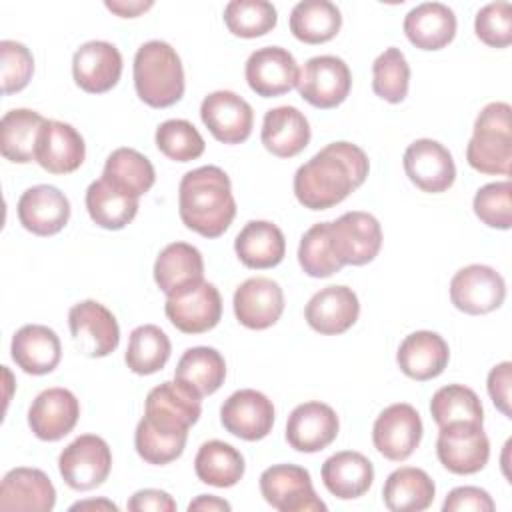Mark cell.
I'll return each mask as SVG.
<instances>
[{
	"instance_id": "obj_23",
	"label": "cell",
	"mask_w": 512,
	"mask_h": 512,
	"mask_svg": "<svg viewBox=\"0 0 512 512\" xmlns=\"http://www.w3.org/2000/svg\"><path fill=\"white\" fill-rule=\"evenodd\" d=\"M86 146L80 132L66 122L46 120L36 140L34 162L50 174H70L84 162Z\"/></svg>"
},
{
	"instance_id": "obj_53",
	"label": "cell",
	"mask_w": 512,
	"mask_h": 512,
	"mask_svg": "<svg viewBox=\"0 0 512 512\" xmlns=\"http://www.w3.org/2000/svg\"><path fill=\"white\" fill-rule=\"evenodd\" d=\"M126 508L130 512H174L176 510V502L164 490L146 488V490L134 492L130 496Z\"/></svg>"
},
{
	"instance_id": "obj_52",
	"label": "cell",
	"mask_w": 512,
	"mask_h": 512,
	"mask_svg": "<svg viewBox=\"0 0 512 512\" xmlns=\"http://www.w3.org/2000/svg\"><path fill=\"white\" fill-rule=\"evenodd\" d=\"M510 388H512V364L510 362H500L488 374V394H490L494 406L506 418H512Z\"/></svg>"
},
{
	"instance_id": "obj_24",
	"label": "cell",
	"mask_w": 512,
	"mask_h": 512,
	"mask_svg": "<svg viewBox=\"0 0 512 512\" xmlns=\"http://www.w3.org/2000/svg\"><path fill=\"white\" fill-rule=\"evenodd\" d=\"M20 224L36 236H54L70 220V202L64 192L50 184H38L22 192L18 206Z\"/></svg>"
},
{
	"instance_id": "obj_6",
	"label": "cell",
	"mask_w": 512,
	"mask_h": 512,
	"mask_svg": "<svg viewBox=\"0 0 512 512\" xmlns=\"http://www.w3.org/2000/svg\"><path fill=\"white\" fill-rule=\"evenodd\" d=\"M260 492L278 512L326 510L312 486L310 472L296 464H274L260 474Z\"/></svg>"
},
{
	"instance_id": "obj_55",
	"label": "cell",
	"mask_w": 512,
	"mask_h": 512,
	"mask_svg": "<svg viewBox=\"0 0 512 512\" xmlns=\"http://www.w3.org/2000/svg\"><path fill=\"white\" fill-rule=\"evenodd\" d=\"M232 506L226 502V500H222V498H218V496H212V494H200V496H196L190 504H188V512H220V510H230Z\"/></svg>"
},
{
	"instance_id": "obj_40",
	"label": "cell",
	"mask_w": 512,
	"mask_h": 512,
	"mask_svg": "<svg viewBox=\"0 0 512 512\" xmlns=\"http://www.w3.org/2000/svg\"><path fill=\"white\" fill-rule=\"evenodd\" d=\"M102 178L132 198L146 194L156 180L152 162L134 148H116L104 164Z\"/></svg>"
},
{
	"instance_id": "obj_10",
	"label": "cell",
	"mask_w": 512,
	"mask_h": 512,
	"mask_svg": "<svg viewBox=\"0 0 512 512\" xmlns=\"http://www.w3.org/2000/svg\"><path fill=\"white\" fill-rule=\"evenodd\" d=\"M200 396L178 380L162 382L146 396L144 420L166 432H188L198 422L202 404Z\"/></svg>"
},
{
	"instance_id": "obj_30",
	"label": "cell",
	"mask_w": 512,
	"mask_h": 512,
	"mask_svg": "<svg viewBox=\"0 0 512 512\" xmlns=\"http://www.w3.org/2000/svg\"><path fill=\"white\" fill-rule=\"evenodd\" d=\"M308 118L296 106L270 108L264 114L260 140L264 148L278 158L300 154L310 142Z\"/></svg>"
},
{
	"instance_id": "obj_2",
	"label": "cell",
	"mask_w": 512,
	"mask_h": 512,
	"mask_svg": "<svg viewBox=\"0 0 512 512\" xmlns=\"http://www.w3.org/2000/svg\"><path fill=\"white\" fill-rule=\"evenodd\" d=\"M178 212L188 230L204 238L222 236L236 216L228 174L218 166L186 172L178 186Z\"/></svg>"
},
{
	"instance_id": "obj_1",
	"label": "cell",
	"mask_w": 512,
	"mask_h": 512,
	"mask_svg": "<svg viewBox=\"0 0 512 512\" xmlns=\"http://www.w3.org/2000/svg\"><path fill=\"white\" fill-rule=\"evenodd\" d=\"M370 162L352 142H332L304 162L294 174V196L308 210H328L360 188Z\"/></svg>"
},
{
	"instance_id": "obj_31",
	"label": "cell",
	"mask_w": 512,
	"mask_h": 512,
	"mask_svg": "<svg viewBox=\"0 0 512 512\" xmlns=\"http://www.w3.org/2000/svg\"><path fill=\"white\" fill-rule=\"evenodd\" d=\"M320 474L326 490L340 500H354L364 496L374 482L372 462L356 450H342L332 454L322 464Z\"/></svg>"
},
{
	"instance_id": "obj_36",
	"label": "cell",
	"mask_w": 512,
	"mask_h": 512,
	"mask_svg": "<svg viewBox=\"0 0 512 512\" xmlns=\"http://www.w3.org/2000/svg\"><path fill=\"white\" fill-rule=\"evenodd\" d=\"M46 118L30 108H14L0 120L2 156L16 164H28L36 154V140Z\"/></svg>"
},
{
	"instance_id": "obj_11",
	"label": "cell",
	"mask_w": 512,
	"mask_h": 512,
	"mask_svg": "<svg viewBox=\"0 0 512 512\" xmlns=\"http://www.w3.org/2000/svg\"><path fill=\"white\" fill-rule=\"evenodd\" d=\"M422 432L424 428L418 410L406 402H398L378 414L372 426V442L384 458L404 462L418 448Z\"/></svg>"
},
{
	"instance_id": "obj_16",
	"label": "cell",
	"mask_w": 512,
	"mask_h": 512,
	"mask_svg": "<svg viewBox=\"0 0 512 512\" xmlns=\"http://www.w3.org/2000/svg\"><path fill=\"white\" fill-rule=\"evenodd\" d=\"M200 118L218 142L240 144L252 132L254 110L236 92L216 90L202 100Z\"/></svg>"
},
{
	"instance_id": "obj_50",
	"label": "cell",
	"mask_w": 512,
	"mask_h": 512,
	"mask_svg": "<svg viewBox=\"0 0 512 512\" xmlns=\"http://www.w3.org/2000/svg\"><path fill=\"white\" fill-rule=\"evenodd\" d=\"M474 32L490 48H506L512 42V6L508 2H490L478 10Z\"/></svg>"
},
{
	"instance_id": "obj_3",
	"label": "cell",
	"mask_w": 512,
	"mask_h": 512,
	"mask_svg": "<svg viewBox=\"0 0 512 512\" xmlns=\"http://www.w3.org/2000/svg\"><path fill=\"white\" fill-rule=\"evenodd\" d=\"M132 72L138 98L152 108H168L184 96V68L168 42H144L136 50Z\"/></svg>"
},
{
	"instance_id": "obj_37",
	"label": "cell",
	"mask_w": 512,
	"mask_h": 512,
	"mask_svg": "<svg viewBox=\"0 0 512 512\" xmlns=\"http://www.w3.org/2000/svg\"><path fill=\"white\" fill-rule=\"evenodd\" d=\"M244 456L232 444L222 440H208L198 448L194 458V472L200 482L230 488L244 476Z\"/></svg>"
},
{
	"instance_id": "obj_41",
	"label": "cell",
	"mask_w": 512,
	"mask_h": 512,
	"mask_svg": "<svg viewBox=\"0 0 512 512\" xmlns=\"http://www.w3.org/2000/svg\"><path fill=\"white\" fill-rule=\"evenodd\" d=\"M170 352L172 346L166 332L156 324H142L130 332L124 360L134 374L148 376L166 366Z\"/></svg>"
},
{
	"instance_id": "obj_35",
	"label": "cell",
	"mask_w": 512,
	"mask_h": 512,
	"mask_svg": "<svg viewBox=\"0 0 512 512\" xmlns=\"http://www.w3.org/2000/svg\"><path fill=\"white\" fill-rule=\"evenodd\" d=\"M224 378H226L224 356L210 346L188 348L180 356L174 372V380L194 390L200 398L214 394L224 384Z\"/></svg>"
},
{
	"instance_id": "obj_12",
	"label": "cell",
	"mask_w": 512,
	"mask_h": 512,
	"mask_svg": "<svg viewBox=\"0 0 512 512\" xmlns=\"http://www.w3.org/2000/svg\"><path fill=\"white\" fill-rule=\"evenodd\" d=\"M68 326L78 350L90 358H104L118 348V322L114 314L96 300L74 304L68 312Z\"/></svg>"
},
{
	"instance_id": "obj_43",
	"label": "cell",
	"mask_w": 512,
	"mask_h": 512,
	"mask_svg": "<svg viewBox=\"0 0 512 512\" xmlns=\"http://www.w3.org/2000/svg\"><path fill=\"white\" fill-rule=\"evenodd\" d=\"M298 262L312 278H328L344 268L332 246L330 222H318L304 232L298 246Z\"/></svg>"
},
{
	"instance_id": "obj_34",
	"label": "cell",
	"mask_w": 512,
	"mask_h": 512,
	"mask_svg": "<svg viewBox=\"0 0 512 512\" xmlns=\"http://www.w3.org/2000/svg\"><path fill=\"white\" fill-rule=\"evenodd\" d=\"M434 480L414 466H402L384 482L382 500L392 512H422L434 502Z\"/></svg>"
},
{
	"instance_id": "obj_7",
	"label": "cell",
	"mask_w": 512,
	"mask_h": 512,
	"mask_svg": "<svg viewBox=\"0 0 512 512\" xmlns=\"http://www.w3.org/2000/svg\"><path fill=\"white\" fill-rule=\"evenodd\" d=\"M440 464L452 474H476L490 458V442L482 424L454 422L442 426L436 440Z\"/></svg>"
},
{
	"instance_id": "obj_46",
	"label": "cell",
	"mask_w": 512,
	"mask_h": 512,
	"mask_svg": "<svg viewBox=\"0 0 512 512\" xmlns=\"http://www.w3.org/2000/svg\"><path fill=\"white\" fill-rule=\"evenodd\" d=\"M156 146L158 150L174 162H190L204 154V138L196 126L182 118H172L162 122L156 128Z\"/></svg>"
},
{
	"instance_id": "obj_39",
	"label": "cell",
	"mask_w": 512,
	"mask_h": 512,
	"mask_svg": "<svg viewBox=\"0 0 512 512\" xmlns=\"http://www.w3.org/2000/svg\"><path fill=\"white\" fill-rule=\"evenodd\" d=\"M86 210L92 222L106 230H122L138 212V198L124 194L104 178L94 180L86 190Z\"/></svg>"
},
{
	"instance_id": "obj_49",
	"label": "cell",
	"mask_w": 512,
	"mask_h": 512,
	"mask_svg": "<svg viewBox=\"0 0 512 512\" xmlns=\"http://www.w3.org/2000/svg\"><path fill=\"white\" fill-rule=\"evenodd\" d=\"M0 70H2V94L20 92L22 88L28 86L34 74L32 52L16 40H2Z\"/></svg>"
},
{
	"instance_id": "obj_29",
	"label": "cell",
	"mask_w": 512,
	"mask_h": 512,
	"mask_svg": "<svg viewBox=\"0 0 512 512\" xmlns=\"http://www.w3.org/2000/svg\"><path fill=\"white\" fill-rule=\"evenodd\" d=\"M450 360V348L446 340L430 330H418L408 334L396 352L400 370L418 382L432 380L444 372Z\"/></svg>"
},
{
	"instance_id": "obj_20",
	"label": "cell",
	"mask_w": 512,
	"mask_h": 512,
	"mask_svg": "<svg viewBox=\"0 0 512 512\" xmlns=\"http://www.w3.org/2000/svg\"><path fill=\"white\" fill-rule=\"evenodd\" d=\"M72 76L84 92L104 94L112 90L122 76V54L110 42L90 40L74 52Z\"/></svg>"
},
{
	"instance_id": "obj_8",
	"label": "cell",
	"mask_w": 512,
	"mask_h": 512,
	"mask_svg": "<svg viewBox=\"0 0 512 512\" xmlns=\"http://www.w3.org/2000/svg\"><path fill=\"white\" fill-rule=\"evenodd\" d=\"M296 88L310 106L328 110L348 98L352 74L348 64L338 56H314L302 66Z\"/></svg>"
},
{
	"instance_id": "obj_28",
	"label": "cell",
	"mask_w": 512,
	"mask_h": 512,
	"mask_svg": "<svg viewBox=\"0 0 512 512\" xmlns=\"http://www.w3.org/2000/svg\"><path fill=\"white\" fill-rule=\"evenodd\" d=\"M12 360L26 374H50L62 358L58 334L44 324H26L16 330L10 344Z\"/></svg>"
},
{
	"instance_id": "obj_15",
	"label": "cell",
	"mask_w": 512,
	"mask_h": 512,
	"mask_svg": "<svg viewBox=\"0 0 512 512\" xmlns=\"http://www.w3.org/2000/svg\"><path fill=\"white\" fill-rule=\"evenodd\" d=\"M220 422L232 436L256 442L272 432L274 404L258 390H236L224 400L220 408Z\"/></svg>"
},
{
	"instance_id": "obj_9",
	"label": "cell",
	"mask_w": 512,
	"mask_h": 512,
	"mask_svg": "<svg viewBox=\"0 0 512 512\" xmlns=\"http://www.w3.org/2000/svg\"><path fill=\"white\" fill-rule=\"evenodd\" d=\"M330 238L338 260L346 266L372 262L382 248V228L376 216L352 210L330 222Z\"/></svg>"
},
{
	"instance_id": "obj_38",
	"label": "cell",
	"mask_w": 512,
	"mask_h": 512,
	"mask_svg": "<svg viewBox=\"0 0 512 512\" xmlns=\"http://www.w3.org/2000/svg\"><path fill=\"white\" fill-rule=\"evenodd\" d=\"M342 26V14L328 0H302L290 12V32L304 44H324Z\"/></svg>"
},
{
	"instance_id": "obj_44",
	"label": "cell",
	"mask_w": 512,
	"mask_h": 512,
	"mask_svg": "<svg viewBox=\"0 0 512 512\" xmlns=\"http://www.w3.org/2000/svg\"><path fill=\"white\" fill-rule=\"evenodd\" d=\"M276 22L278 12L268 0H232L224 6V24L240 38L264 36Z\"/></svg>"
},
{
	"instance_id": "obj_13",
	"label": "cell",
	"mask_w": 512,
	"mask_h": 512,
	"mask_svg": "<svg viewBox=\"0 0 512 512\" xmlns=\"http://www.w3.org/2000/svg\"><path fill=\"white\" fill-rule=\"evenodd\" d=\"M506 298L504 278L486 264L460 268L450 280V300L464 314H488Z\"/></svg>"
},
{
	"instance_id": "obj_5",
	"label": "cell",
	"mask_w": 512,
	"mask_h": 512,
	"mask_svg": "<svg viewBox=\"0 0 512 512\" xmlns=\"http://www.w3.org/2000/svg\"><path fill=\"white\" fill-rule=\"evenodd\" d=\"M112 468V452L104 438L82 434L72 440L58 456L62 480L78 492L94 490L108 478Z\"/></svg>"
},
{
	"instance_id": "obj_25",
	"label": "cell",
	"mask_w": 512,
	"mask_h": 512,
	"mask_svg": "<svg viewBox=\"0 0 512 512\" xmlns=\"http://www.w3.org/2000/svg\"><path fill=\"white\" fill-rule=\"evenodd\" d=\"M154 282L168 296H182L204 282V260L188 242L168 244L154 262Z\"/></svg>"
},
{
	"instance_id": "obj_19",
	"label": "cell",
	"mask_w": 512,
	"mask_h": 512,
	"mask_svg": "<svg viewBox=\"0 0 512 512\" xmlns=\"http://www.w3.org/2000/svg\"><path fill=\"white\" fill-rule=\"evenodd\" d=\"M340 430L338 416L324 402L298 404L286 422V442L304 454H314L330 446Z\"/></svg>"
},
{
	"instance_id": "obj_14",
	"label": "cell",
	"mask_w": 512,
	"mask_h": 512,
	"mask_svg": "<svg viewBox=\"0 0 512 512\" xmlns=\"http://www.w3.org/2000/svg\"><path fill=\"white\" fill-rule=\"evenodd\" d=\"M402 164L410 182L422 192H446L456 178V164L450 150L430 138L414 140L406 148Z\"/></svg>"
},
{
	"instance_id": "obj_22",
	"label": "cell",
	"mask_w": 512,
	"mask_h": 512,
	"mask_svg": "<svg viewBox=\"0 0 512 512\" xmlns=\"http://www.w3.org/2000/svg\"><path fill=\"white\" fill-rule=\"evenodd\" d=\"M164 312L174 328L184 334H202L212 330L222 318V298L214 284L200 282L182 296L168 298Z\"/></svg>"
},
{
	"instance_id": "obj_27",
	"label": "cell",
	"mask_w": 512,
	"mask_h": 512,
	"mask_svg": "<svg viewBox=\"0 0 512 512\" xmlns=\"http://www.w3.org/2000/svg\"><path fill=\"white\" fill-rule=\"evenodd\" d=\"M56 504V490L50 478L38 468H12L0 484V510L50 512Z\"/></svg>"
},
{
	"instance_id": "obj_56",
	"label": "cell",
	"mask_w": 512,
	"mask_h": 512,
	"mask_svg": "<svg viewBox=\"0 0 512 512\" xmlns=\"http://www.w3.org/2000/svg\"><path fill=\"white\" fill-rule=\"evenodd\" d=\"M70 510H102V512H118V506L110 500H82V502H76L70 506Z\"/></svg>"
},
{
	"instance_id": "obj_26",
	"label": "cell",
	"mask_w": 512,
	"mask_h": 512,
	"mask_svg": "<svg viewBox=\"0 0 512 512\" xmlns=\"http://www.w3.org/2000/svg\"><path fill=\"white\" fill-rule=\"evenodd\" d=\"M360 314V302L348 286H326L318 290L304 308L308 326L324 336H336L354 326Z\"/></svg>"
},
{
	"instance_id": "obj_33",
	"label": "cell",
	"mask_w": 512,
	"mask_h": 512,
	"mask_svg": "<svg viewBox=\"0 0 512 512\" xmlns=\"http://www.w3.org/2000/svg\"><path fill=\"white\" fill-rule=\"evenodd\" d=\"M234 250L246 268L266 270L282 262L286 240L282 230L268 220H250L236 236Z\"/></svg>"
},
{
	"instance_id": "obj_51",
	"label": "cell",
	"mask_w": 512,
	"mask_h": 512,
	"mask_svg": "<svg viewBox=\"0 0 512 512\" xmlns=\"http://www.w3.org/2000/svg\"><path fill=\"white\" fill-rule=\"evenodd\" d=\"M494 508L492 496L478 486H458L448 492L442 504L444 512H492Z\"/></svg>"
},
{
	"instance_id": "obj_48",
	"label": "cell",
	"mask_w": 512,
	"mask_h": 512,
	"mask_svg": "<svg viewBox=\"0 0 512 512\" xmlns=\"http://www.w3.org/2000/svg\"><path fill=\"white\" fill-rule=\"evenodd\" d=\"M474 214L482 224L498 230H508L512 226V184L490 182L482 186L474 196Z\"/></svg>"
},
{
	"instance_id": "obj_54",
	"label": "cell",
	"mask_w": 512,
	"mask_h": 512,
	"mask_svg": "<svg viewBox=\"0 0 512 512\" xmlns=\"http://www.w3.org/2000/svg\"><path fill=\"white\" fill-rule=\"evenodd\" d=\"M154 6L152 0L148 2H140V0H134V2H126V0H106V8L114 14H118L120 18H136L140 16L142 12L150 10Z\"/></svg>"
},
{
	"instance_id": "obj_45",
	"label": "cell",
	"mask_w": 512,
	"mask_h": 512,
	"mask_svg": "<svg viewBox=\"0 0 512 512\" xmlns=\"http://www.w3.org/2000/svg\"><path fill=\"white\" fill-rule=\"evenodd\" d=\"M410 84V66L400 48H386L372 64V90L390 104L406 98Z\"/></svg>"
},
{
	"instance_id": "obj_42",
	"label": "cell",
	"mask_w": 512,
	"mask_h": 512,
	"mask_svg": "<svg viewBox=\"0 0 512 512\" xmlns=\"http://www.w3.org/2000/svg\"><path fill=\"white\" fill-rule=\"evenodd\" d=\"M430 414L438 428L454 422L484 424V408L478 394L462 384H448L434 392Z\"/></svg>"
},
{
	"instance_id": "obj_17",
	"label": "cell",
	"mask_w": 512,
	"mask_h": 512,
	"mask_svg": "<svg viewBox=\"0 0 512 512\" xmlns=\"http://www.w3.org/2000/svg\"><path fill=\"white\" fill-rule=\"evenodd\" d=\"M300 68L294 56L282 46H264L254 50L244 68L252 92L262 98H274L290 92L298 84Z\"/></svg>"
},
{
	"instance_id": "obj_18",
	"label": "cell",
	"mask_w": 512,
	"mask_h": 512,
	"mask_svg": "<svg viewBox=\"0 0 512 512\" xmlns=\"http://www.w3.org/2000/svg\"><path fill=\"white\" fill-rule=\"evenodd\" d=\"M236 320L250 330H266L274 326L284 312V292L278 282L266 276L244 280L234 292Z\"/></svg>"
},
{
	"instance_id": "obj_47",
	"label": "cell",
	"mask_w": 512,
	"mask_h": 512,
	"mask_svg": "<svg viewBox=\"0 0 512 512\" xmlns=\"http://www.w3.org/2000/svg\"><path fill=\"white\" fill-rule=\"evenodd\" d=\"M188 440V432H166L154 428L144 418L136 426L134 446L138 456L148 464H170L182 456Z\"/></svg>"
},
{
	"instance_id": "obj_4",
	"label": "cell",
	"mask_w": 512,
	"mask_h": 512,
	"mask_svg": "<svg viewBox=\"0 0 512 512\" xmlns=\"http://www.w3.org/2000/svg\"><path fill=\"white\" fill-rule=\"evenodd\" d=\"M468 164L488 176H508L512 164V134H510V104H486L476 122L472 138L466 146Z\"/></svg>"
},
{
	"instance_id": "obj_21",
	"label": "cell",
	"mask_w": 512,
	"mask_h": 512,
	"mask_svg": "<svg viewBox=\"0 0 512 512\" xmlns=\"http://www.w3.org/2000/svg\"><path fill=\"white\" fill-rule=\"evenodd\" d=\"M80 416L78 398L66 388H46L30 404L28 426L44 442H56L70 434Z\"/></svg>"
},
{
	"instance_id": "obj_32",
	"label": "cell",
	"mask_w": 512,
	"mask_h": 512,
	"mask_svg": "<svg viewBox=\"0 0 512 512\" xmlns=\"http://www.w3.org/2000/svg\"><path fill=\"white\" fill-rule=\"evenodd\" d=\"M404 34L420 50H440L456 36V16L442 2H424L404 18Z\"/></svg>"
}]
</instances>
